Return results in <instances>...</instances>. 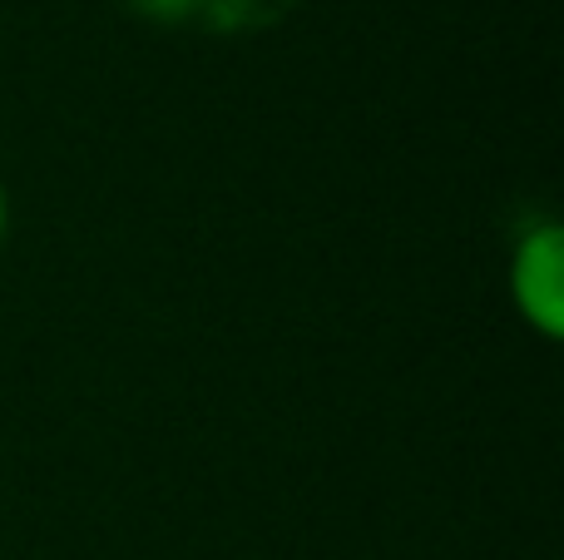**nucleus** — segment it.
<instances>
[{"label":"nucleus","instance_id":"obj_1","mask_svg":"<svg viewBox=\"0 0 564 560\" xmlns=\"http://www.w3.org/2000/svg\"><path fill=\"white\" fill-rule=\"evenodd\" d=\"M506 293L516 317L545 343L564 337V228L560 218H525L506 258Z\"/></svg>","mask_w":564,"mask_h":560},{"label":"nucleus","instance_id":"obj_2","mask_svg":"<svg viewBox=\"0 0 564 560\" xmlns=\"http://www.w3.org/2000/svg\"><path fill=\"white\" fill-rule=\"evenodd\" d=\"M129 6H134L144 20H159V25H178V20L198 15V10H204V0H129Z\"/></svg>","mask_w":564,"mask_h":560},{"label":"nucleus","instance_id":"obj_3","mask_svg":"<svg viewBox=\"0 0 564 560\" xmlns=\"http://www.w3.org/2000/svg\"><path fill=\"white\" fill-rule=\"evenodd\" d=\"M6 228H10V194H6V184H0V244H6Z\"/></svg>","mask_w":564,"mask_h":560}]
</instances>
